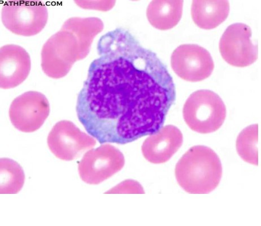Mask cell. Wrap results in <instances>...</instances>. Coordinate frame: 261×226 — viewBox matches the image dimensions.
<instances>
[{
    "instance_id": "9",
    "label": "cell",
    "mask_w": 261,
    "mask_h": 226,
    "mask_svg": "<svg viewBox=\"0 0 261 226\" xmlns=\"http://www.w3.org/2000/svg\"><path fill=\"white\" fill-rule=\"evenodd\" d=\"M252 30L244 23L228 26L219 42L221 54L228 64L245 67L254 64L258 59V46L250 38Z\"/></svg>"
},
{
    "instance_id": "11",
    "label": "cell",
    "mask_w": 261,
    "mask_h": 226,
    "mask_svg": "<svg viewBox=\"0 0 261 226\" xmlns=\"http://www.w3.org/2000/svg\"><path fill=\"white\" fill-rule=\"evenodd\" d=\"M31 58L22 47L8 44L0 48V87L4 89L17 87L28 77Z\"/></svg>"
},
{
    "instance_id": "13",
    "label": "cell",
    "mask_w": 261,
    "mask_h": 226,
    "mask_svg": "<svg viewBox=\"0 0 261 226\" xmlns=\"http://www.w3.org/2000/svg\"><path fill=\"white\" fill-rule=\"evenodd\" d=\"M229 9L228 1H193L192 18L200 29L212 30L226 20Z\"/></svg>"
},
{
    "instance_id": "6",
    "label": "cell",
    "mask_w": 261,
    "mask_h": 226,
    "mask_svg": "<svg viewBox=\"0 0 261 226\" xmlns=\"http://www.w3.org/2000/svg\"><path fill=\"white\" fill-rule=\"evenodd\" d=\"M125 159L122 152L110 144L88 151L78 164L82 180L98 185L122 170Z\"/></svg>"
},
{
    "instance_id": "17",
    "label": "cell",
    "mask_w": 261,
    "mask_h": 226,
    "mask_svg": "<svg viewBox=\"0 0 261 226\" xmlns=\"http://www.w3.org/2000/svg\"><path fill=\"white\" fill-rule=\"evenodd\" d=\"M106 194H144V188L136 181L127 180L105 192Z\"/></svg>"
},
{
    "instance_id": "18",
    "label": "cell",
    "mask_w": 261,
    "mask_h": 226,
    "mask_svg": "<svg viewBox=\"0 0 261 226\" xmlns=\"http://www.w3.org/2000/svg\"><path fill=\"white\" fill-rule=\"evenodd\" d=\"M75 3L81 8L84 9H92L100 11L107 12L111 10L116 4V2H82L76 1Z\"/></svg>"
},
{
    "instance_id": "5",
    "label": "cell",
    "mask_w": 261,
    "mask_h": 226,
    "mask_svg": "<svg viewBox=\"0 0 261 226\" xmlns=\"http://www.w3.org/2000/svg\"><path fill=\"white\" fill-rule=\"evenodd\" d=\"M48 20V9L40 2H7L2 9L4 25L17 35H37L45 28Z\"/></svg>"
},
{
    "instance_id": "7",
    "label": "cell",
    "mask_w": 261,
    "mask_h": 226,
    "mask_svg": "<svg viewBox=\"0 0 261 226\" xmlns=\"http://www.w3.org/2000/svg\"><path fill=\"white\" fill-rule=\"evenodd\" d=\"M50 105L43 94L29 91L15 98L10 105L9 118L15 128L23 133L39 130L49 117Z\"/></svg>"
},
{
    "instance_id": "1",
    "label": "cell",
    "mask_w": 261,
    "mask_h": 226,
    "mask_svg": "<svg viewBox=\"0 0 261 226\" xmlns=\"http://www.w3.org/2000/svg\"><path fill=\"white\" fill-rule=\"evenodd\" d=\"M77 99L78 119L100 144L126 145L163 128L176 99L173 77L127 30L103 35Z\"/></svg>"
},
{
    "instance_id": "12",
    "label": "cell",
    "mask_w": 261,
    "mask_h": 226,
    "mask_svg": "<svg viewBox=\"0 0 261 226\" xmlns=\"http://www.w3.org/2000/svg\"><path fill=\"white\" fill-rule=\"evenodd\" d=\"M184 143L181 131L174 125L162 128L144 142L142 151L144 158L154 164L168 161Z\"/></svg>"
},
{
    "instance_id": "8",
    "label": "cell",
    "mask_w": 261,
    "mask_h": 226,
    "mask_svg": "<svg viewBox=\"0 0 261 226\" xmlns=\"http://www.w3.org/2000/svg\"><path fill=\"white\" fill-rule=\"evenodd\" d=\"M47 143L57 158L72 161L83 152L95 146L96 140L83 132L70 121L62 120L56 123L50 131Z\"/></svg>"
},
{
    "instance_id": "10",
    "label": "cell",
    "mask_w": 261,
    "mask_h": 226,
    "mask_svg": "<svg viewBox=\"0 0 261 226\" xmlns=\"http://www.w3.org/2000/svg\"><path fill=\"white\" fill-rule=\"evenodd\" d=\"M171 65L177 76L189 82L206 79L215 68V63L210 52L196 44L177 47L172 54Z\"/></svg>"
},
{
    "instance_id": "2",
    "label": "cell",
    "mask_w": 261,
    "mask_h": 226,
    "mask_svg": "<svg viewBox=\"0 0 261 226\" xmlns=\"http://www.w3.org/2000/svg\"><path fill=\"white\" fill-rule=\"evenodd\" d=\"M103 27L102 21L96 17L66 20L43 46L41 65L45 74L54 79L66 76L76 62L87 57L93 39Z\"/></svg>"
},
{
    "instance_id": "15",
    "label": "cell",
    "mask_w": 261,
    "mask_h": 226,
    "mask_svg": "<svg viewBox=\"0 0 261 226\" xmlns=\"http://www.w3.org/2000/svg\"><path fill=\"white\" fill-rule=\"evenodd\" d=\"M0 194H17L23 187L24 171L18 163L8 158L0 159Z\"/></svg>"
},
{
    "instance_id": "16",
    "label": "cell",
    "mask_w": 261,
    "mask_h": 226,
    "mask_svg": "<svg viewBox=\"0 0 261 226\" xmlns=\"http://www.w3.org/2000/svg\"><path fill=\"white\" fill-rule=\"evenodd\" d=\"M258 128L257 124L251 125L239 134L237 140V150L240 157L250 164L258 165Z\"/></svg>"
},
{
    "instance_id": "14",
    "label": "cell",
    "mask_w": 261,
    "mask_h": 226,
    "mask_svg": "<svg viewBox=\"0 0 261 226\" xmlns=\"http://www.w3.org/2000/svg\"><path fill=\"white\" fill-rule=\"evenodd\" d=\"M184 1H153L147 10V16L151 25L160 30L174 28L180 22Z\"/></svg>"
},
{
    "instance_id": "3",
    "label": "cell",
    "mask_w": 261,
    "mask_h": 226,
    "mask_svg": "<svg viewBox=\"0 0 261 226\" xmlns=\"http://www.w3.org/2000/svg\"><path fill=\"white\" fill-rule=\"evenodd\" d=\"M175 175L177 183L186 192L210 193L221 182V161L210 147L195 146L188 150L177 162Z\"/></svg>"
},
{
    "instance_id": "4",
    "label": "cell",
    "mask_w": 261,
    "mask_h": 226,
    "mask_svg": "<svg viewBox=\"0 0 261 226\" xmlns=\"http://www.w3.org/2000/svg\"><path fill=\"white\" fill-rule=\"evenodd\" d=\"M186 123L193 131L200 134L215 132L226 117V107L216 93L200 90L193 93L182 109Z\"/></svg>"
}]
</instances>
